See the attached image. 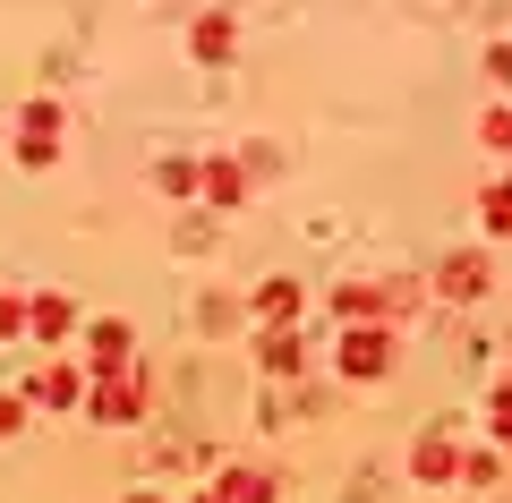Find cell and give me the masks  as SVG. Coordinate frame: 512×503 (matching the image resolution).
Instances as JSON below:
<instances>
[{
	"instance_id": "cell-1",
	"label": "cell",
	"mask_w": 512,
	"mask_h": 503,
	"mask_svg": "<svg viewBox=\"0 0 512 503\" xmlns=\"http://www.w3.org/2000/svg\"><path fill=\"white\" fill-rule=\"evenodd\" d=\"M393 367V333L384 324H350L342 333V376H384Z\"/></svg>"
},
{
	"instance_id": "cell-2",
	"label": "cell",
	"mask_w": 512,
	"mask_h": 503,
	"mask_svg": "<svg viewBox=\"0 0 512 503\" xmlns=\"http://www.w3.org/2000/svg\"><path fill=\"white\" fill-rule=\"evenodd\" d=\"M94 418H111V427L146 418V384H137V376H103V384H94Z\"/></svg>"
},
{
	"instance_id": "cell-3",
	"label": "cell",
	"mask_w": 512,
	"mask_h": 503,
	"mask_svg": "<svg viewBox=\"0 0 512 503\" xmlns=\"http://www.w3.org/2000/svg\"><path fill=\"white\" fill-rule=\"evenodd\" d=\"M410 469H419L427 486H453V478H461V452H453V444H436V435H427V444L410 452Z\"/></svg>"
},
{
	"instance_id": "cell-4",
	"label": "cell",
	"mask_w": 512,
	"mask_h": 503,
	"mask_svg": "<svg viewBox=\"0 0 512 503\" xmlns=\"http://www.w3.org/2000/svg\"><path fill=\"white\" fill-rule=\"evenodd\" d=\"M77 393H86V376H77V367H43V376H35V401H43V410H69Z\"/></svg>"
},
{
	"instance_id": "cell-5",
	"label": "cell",
	"mask_w": 512,
	"mask_h": 503,
	"mask_svg": "<svg viewBox=\"0 0 512 503\" xmlns=\"http://www.w3.org/2000/svg\"><path fill=\"white\" fill-rule=\"evenodd\" d=\"M487 282H495V265H487V256H453V265H444V290H453V299H478Z\"/></svg>"
},
{
	"instance_id": "cell-6",
	"label": "cell",
	"mask_w": 512,
	"mask_h": 503,
	"mask_svg": "<svg viewBox=\"0 0 512 503\" xmlns=\"http://www.w3.org/2000/svg\"><path fill=\"white\" fill-rule=\"evenodd\" d=\"M69 324H77V316H69V299H52V290H43V299L26 307V333H43V342H60Z\"/></svg>"
},
{
	"instance_id": "cell-7",
	"label": "cell",
	"mask_w": 512,
	"mask_h": 503,
	"mask_svg": "<svg viewBox=\"0 0 512 503\" xmlns=\"http://www.w3.org/2000/svg\"><path fill=\"white\" fill-rule=\"evenodd\" d=\"M188 52H197V60H222V52H231V18H197V26H188Z\"/></svg>"
},
{
	"instance_id": "cell-8",
	"label": "cell",
	"mask_w": 512,
	"mask_h": 503,
	"mask_svg": "<svg viewBox=\"0 0 512 503\" xmlns=\"http://www.w3.org/2000/svg\"><path fill=\"white\" fill-rule=\"evenodd\" d=\"M120 359H128V324H94V367L120 376Z\"/></svg>"
},
{
	"instance_id": "cell-9",
	"label": "cell",
	"mask_w": 512,
	"mask_h": 503,
	"mask_svg": "<svg viewBox=\"0 0 512 503\" xmlns=\"http://www.w3.org/2000/svg\"><path fill=\"white\" fill-rule=\"evenodd\" d=\"M214 495H222V503H274V486L256 478V469H231V478H222Z\"/></svg>"
},
{
	"instance_id": "cell-10",
	"label": "cell",
	"mask_w": 512,
	"mask_h": 503,
	"mask_svg": "<svg viewBox=\"0 0 512 503\" xmlns=\"http://www.w3.org/2000/svg\"><path fill=\"white\" fill-rule=\"evenodd\" d=\"M256 316H299V282H265V290H256Z\"/></svg>"
},
{
	"instance_id": "cell-11",
	"label": "cell",
	"mask_w": 512,
	"mask_h": 503,
	"mask_svg": "<svg viewBox=\"0 0 512 503\" xmlns=\"http://www.w3.org/2000/svg\"><path fill=\"white\" fill-rule=\"evenodd\" d=\"M205 197H214V205L248 197V188H239V162H205Z\"/></svg>"
},
{
	"instance_id": "cell-12",
	"label": "cell",
	"mask_w": 512,
	"mask_h": 503,
	"mask_svg": "<svg viewBox=\"0 0 512 503\" xmlns=\"http://www.w3.org/2000/svg\"><path fill=\"white\" fill-rule=\"evenodd\" d=\"M265 367H299V333L274 324V333H265Z\"/></svg>"
},
{
	"instance_id": "cell-13",
	"label": "cell",
	"mask_w": 512,
	"mask_h": 503,
	"mask_svg": "<svg viewBox=\"0 0 512 503\" xmlns=\"http://www.w3.org/2000/svg\"><path fill=\"white\" fill-rule=\"evenodd\" d=\"M487 427L512 444V384H495V401H487Z\"/></svg>"
},
{
	"instance_id": "cell-14",
	"label": "cell",
	"mask_w": 512,
	"mask_h": 503,
	"mask_svg": "<svg viewBox=\"0 0 512 503\" xmlns=\"http://www.w3.org/2000/svg\"><path fill=\"white\" fill-rule=\"evenodd\" d=\"M487 231L512 239V188H487Z\"/></svg>"
},
{
	"instance_id": "cell-15",
	"label": "cell",
	"mask_w": 512,
	"mask_h": 503,
	"mask_svg": "<svg viewBox=\"0 0 512 503\" xmlns=\"http://www.w3.org/2000/svg\"><path fill=\"white\" fill-rule=\"evenodd\" d=\"M478 137H487V145H504V154H512V111H487V128H478Z\"/></svg>"
},
{
	"instance_id": "cell-16",
	"label": "cell",
	"mask_w": 512,
	"mask_h": 503,
	"mask_svg": "<svg viewBox=\"0 0 512 503\" xmlns=\"http://www.w3.org/2000/svg\"><path fill=\"white\" fill-rule=\"evenodd\" d=\"M18 418H26V401H18V393H0V435H18Z\"/></svg>"
},
{
	"instance_id": "cell-17",
	"label": "cell",
	"mask_w": 512,
	"mask_h": 503,
	"mask_svg": "<svg viewBox=\"0 0 512 503\" xmlns=\"http://www.w3.org/2000/svg\"><path fill=\"white\" fill-rule=\"evenodd\" d=\"M128 503H154V495H128Z\"/></svg>"
},
{
	"instance_id": "cell-18",
	"label": "cell",
	"mask_w": 512,
	"mask_h": 503,
	"mask_svg": "<svg viewBox=\"0 0 512 503\" xmlns=\"http://www.w3.org/2000/svg\"><path fill=\"white\" fill-rule=\"evenodd\" d=\"M197 503H222V495H197Z\"/></svg>"
}]
</instances>
